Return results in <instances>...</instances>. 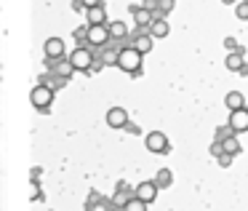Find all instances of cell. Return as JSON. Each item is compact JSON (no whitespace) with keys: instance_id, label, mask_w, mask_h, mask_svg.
Here are the masks:
<instances>
[{"instance_id":"obj_30","label":"cell","mask_w":248,"mask_h":211,"mask_svg":"<svg viewBox=\"0 0 248 211\" xmlns=\"http://www.w3.org/2000/svg\"><path fill=\"white\" fill-rule=\"evenodd\" d=\"M221 3H237V0H221Z\"/></svg>"},{"instance_id":"obj_18","label":"cell","mask_w":248,"mask_h":211,"mask_svg":"<svg viewBox=\"0 0 248 211\" xmlns=\"http://www.w3.org/2000/svg\"><path fill=\"white\" fill-rule=\"evenodd\" d=\"M224 104H227V110H237V107H246V97H243L240 91H230L224 97Z\"/></svg>"},{"instance_id":"obj_26","label":"cell","mask_w":248,"mask_h":211,"mask_svg":"<svg viewBox=\"0 0 248 211\" xmlns=\"http://www.w3.org/2000/svg\"><path fill=\"white\" fill-rule=\"evenodd\" d=\"M224 46H227L230 51H240V46H237V40H235V38H227V40H224Z\"/></svg>"},{"instance_id":"obj_19","label":"cell","mask_w":248,"mask_h":211,"mask_svg":"<svg viewBox=\"0 0 248 211\" xmlns=\"http://www.w3.org/2000/svg\"><path fill=\"white\" fill-rule=\"evenodd\" d=\"M152 182L157 184V190H160V187H171L173 177H171V171H168V168H160V171L155 174V179H152Z\"/></svg>"},{"instance_id":"obj_10","label":"cell","mask_w":248,"mask_h":211,"mask_svg":"<svg viewBox=\"0 0 248 211\" xmlns=\"http://www.w3.org/2000/svg\"><path fill=\"white\" fill-rule=\"evenodd\" d=\"M134 195H139V198H141V200H144V203H147V206H150V203H152V200H155V198H157V184H155V182H141V184H139V187H136V190H134Z\"/></svg>"},{"instance_id":"obj_27","label":"cell","mask_w":248,"mask_h":211,"mask_svg":"<svg viewBox=\"0 0 248 211\" xmlns=\"http://www.w3.org/2000/svg\"><path fill=\"white\" fill-rule=\"evenodd\" d=\"M219 163H221V166H230V163H232V155H227V152H221V155H219Z\"/></svg>"},{"instance_id":"obj_7","label":"cell","mask_w":248,"mask_h":211,"mask_svg":"<svg viewBox=\"0 0 248 211\" xmlns=\"http://www.w3.org/2000/svg\"><path fill=\"white\" fill-rule=\"evenodd\" d=\"M43 51H46V59H64L67 46H64V40H62V38H48V40H46V46H43Z\"/></svg>"},{"instance_id":"obj_11","label":"cell","mask_w":248,"mask_h":211,"mask_svg":"<svg viewBox=\"0 0 248 211\" xmlns=\"http://www.w3.org/2000/svg\"><path fill=\"white\" fill-rule=\"evenodd\" d=\"M147 30H150V35H152V38H166V35L171 32V27H168L166 16H157V19H152V24H150Z\"/></svg>"},{"instance_id":"obj_3","label":"cell","mask_w":248,"mask_h":211,"mask_svg":"<svg viewBox=\"0 0 248 211\" xmlns=\"http://www.w3.org/2000/svg\"><path fill=\"white\" fill-rule=\"evenodd\" d=\"M70 65L75 67V72H88L91 70V65H93L91 46H78V49L70 54Z\"/></svg>"},{"instance_id":"obj_22","label":"cell","mask_w":248,"mask_h":211,"mask_svg":"<svg viewBox=\"0 0 248 211\" xmlns=\"http://www.w3.org/2000/svg\"><path fill=\"white\" fill-rule=\"evenodd\" d=\"M173 8V0H157V8H155V14L157 16H166L168 11Z\"/></svg>"},{"instance_id":"obj_12","label":"cell","mask_w":248,"mask_h":211,"mask_svg":"<svg viewBox=\"0 0 248 211\" xmlns=\"http://www.w3.org/2000/svg\"><path fill=\"white\" fill-rule=\"evenodd\" d=\"M48 62L54 65L51 70H54L59 78H64V81H70V78H72V72H75V67L70 65V59H67V62H62V59H48Z\"/></svg>"},{"instance_id":"obj_21","label":"cell","mask_w":248,"mask_h":211,"mask_svg":"<svg viewBox=\"0 0 248 211\" xmlns=\"http://www.w3.org/2000/svg\"><path fill=\"white\" fill-rule=\"evenodd\" d=\"M235 16L243 19V22L248 19V3H246V0H237V3H235Z\"/></svg>"},{"instance_id":"obj_14","label":"cell","mask_w":248,"mask_h":211,"mask_svg":"<svg viewBox=\"0 0 248 211\" xmlns=\"http://www.w3.org/2000/svg\"><path fill=\"white\" fill-rule=\"evenodd\" d=\"M86 19L88 24H107V11H104V6H91L86 8Z\"/></svg>"},{"instance_id":"obj_17","label":"cell","mask_w":248,"mask_h":211,"mask_svg":"<svg viewBox=\"0 0 248 211\" xmlns=\"http://www.w3.org/2000/svg\"><path fill=\"white\" fill-rule=\"evenodd\" d=\"M107 30H109V40H125V35H128V27L123 22H109Z\"/></svg>"},{"instance_id":"obj_5","label":"cell","mask_w":248,"mask_h":211,"mask_svg":"<svg viewBox=\"0 0 248 211\" xmlns=\"http://www.w3.org/2000/svg\"><path fill=\"white\" fill-rule=\"evenodd\" d=\"M232 134H246L248 131V107H237V110H230V123Z\"/></svg>"},{"instance_id":"obj_28","label":"cell","mask_w":248,"mask_h":211,"mask_svg":"<svg viewBox=\"0 0 248 211\" xmlns=\"http://www.w3.org/2000/svg\"><path fill=\"white\" fill-rule=\"evenodd\" d=\"M141 6H144V8H150V11L155 14V8H157V0H144V3H141Z\"/></svg>"},{"instance_id":"obj_13","label":"cell","mask_w":248,"mask_h":211,"mask_svg":"<svg viewBox=\"0 0 248 211\" xmlns=\"http://www.w3.org/2000/svg\"><path fill=\"white\" fill-rule=\"evenodd\" d=\"M243 65H246V59H243V51H230V54H227L224 67H227L230 72H240Z\"/></svg>"},{"instance_id":"obj_15","label":"cell","mask_w":248,"mask_h":211,"mask_svg":"<svg viewBox=\"0 0 248 211\" xmlns=\"http://www.w3.org/2000/svg\"><path fill=\"white\" fill-rule=\"evenodd\" d=\"M152 40H155V38H152L150 32H141V30H139V35L134 38V49L141 51V54H150V51H152Z\"/></svg>"},{"instance_id":"obj_20","label":"cell","mask_w":248,"mask_h":211,"mask_svg":"<svg viewBox=\"0 0 248 211\" xmlns=\"http://www.w3.org/2000/svg\"><path fill=\"white\" fill-rule=\"evenodd\" d=\"M123 209H128V211H139V209H147V203L139 198V195H131V198L123 203Z\"/></svg>"},{"instance_id":"obj_6","label":"cell","mask_w":248,"mask_h":211,"mask_svg":"<svg viewBox=\"0 0 248 211\" xmlns=\"http://www.w3.org/2000/svg\"><path fill=\"white\" fill-rule=\"evenodd\" d=\"M147 150L155 152V155H163V152H168V136L163 134V131H150L144 139Z\"/></svg>"},{"instance_id":"obj_23","label":"cell","mask_w":248,"mask_h":211,"mask_svg":"<svg viewBox=\"0 0 248 211\" xmlns=\"http://www.w3.org/2000/svg\"><path fill=\"white\" fill-rule=\"evenodd\" d=\"M104 49V46H102ZM118 59V49H112V46H109V49H104V54H102V62H107V65H112V62Z\"/></svg>"},{"instance_id":"obj_8","label":"cell","mask_w":248,"mask_h":211,"mask_svg":"<svg viewBox=\"0 0 248 211\" xmlns=\"http://www.w3.org/2000/svg\"><path fill=\"white\" fill-rule=\"evenodd\" d=\"M125 123H128V110L112 107L107 113V126H109V129H125Z\"/></svg>"},{"instance_id":"obj_24","label":"cell","mask_w":248,"mask_h":211,"mask_svg":"<svg viewBox=\"0 0 248 211\" xmlns=\"http://www.w3.org/2000/svg\"><path fill=\"white\" fill-rule=\"evenodd\" d=\"M232 134V129H230V126H219V129H216V139H224V136H230Z\"/></svg>"},{"instance_id":"obj_9","label":"cell","mask_w":248,"mask_h":211,"mask_svg":"<svg viewBox=\"0 0 248 211\" xmlns=\"http://www.w3.org/2000/svg\"><path fill=\"white\" fill-rule=\"evenodd\" d=\"M131 14H134V22L139 24V30H147V27L152 24V19H155V14H152L150 8H144V6L131 8Z\"/></svg>"},{"instance_id":"obj_16","label":"cell","mask_w":248,"mask_h":211,"mask_svg":"<svg viewBox=\"0 0 248 211\" xmlns=\"http://www.w3.org/2000/svg\"><path fill=\"white\" fill-rule=\"evenodd\" d=\"M221 150H224L227 155H232V158H235L237 152H240V142H237V134L224 136V139H221Z\"/></svg>"},{"instance_id":"obj_25","label":"cell","mask_w":248,"mask_h":211,"mask_svg":"<svg viewBox=\"0 0 248 211\" xmlns=\"http://www.w3.org/2000/svg\"><path fill=\"white\" fill-rule=\"evenodd\" d=\"M221 152H224V150H221V142H219V139H216V142H214V145H211V155H214V158H219V155H221Z\"/></svg>"},{"instance_id":"obj_1","label":"cell","mask_w":248,"mask_h":211,"mask_svg":"<svg viewBox=\"0 0 248 211\" xmlns=\"http://www.w3.org/2000/svg\"><path fill=\"white\" fill-rule=\"evenodd\" d=\"M141 51H136L134 46H125V49H118V59H115V65L120 67L123 72H128V75H139L141 72Z\"/></svg>"},{"instance_id":"obj_31","label":"cell","mask_w":248,"mask_h":211,"mask_svg":"<svg viewBox=\"0 0 248 211\" xmlns=\"http://www.w3.org/2000/svg\"><path fill=\"white\" fill-rule=\"evenodd\" d=\"M246 3H248V0H246Z\"/></svg>"},{"instance_id":"obj_2","label":"cell","mask_w":248,"mask_h":211,"mask_svg":"<svg viewBox=\"0 0 248 211\" xmlns=\"http://www.w3.org/2000/svg\"><path fill=\"white\" fill-rule=\"evenodd\" d=\"M30 102H32L35 110H40V113H48L51 102H54V88L46 86V83H40V86L32 88V94H30Z\"/></svg>"},{"instance_id":"obj_29","label":"cell","mask_w":248,"mask_h":211,"mask_svg":"<svg viewBox=\"0 0 248 211\" xmlns=\"http://www.w3.org/2000/svg\"><path fill=\"white\" fill-rule=\"evenodd\" d=\"M83 8H91V6H102V0H80Z\"/></svg>"},{"instance_id":"obj_4","label":"cell","mask_w":248,"mask_h":211,"mask_svg":"<svg viewBox=\"0 0 248 211\" xmlns=\"http://www.w3.org/2000/svg\"><path fill=\"white\" fill-rule=\"evenodd\" d=\"M109 43V30L107 24H88L86 30V46H96V49H102V46Z\"/></svg>"}]
</instances>
